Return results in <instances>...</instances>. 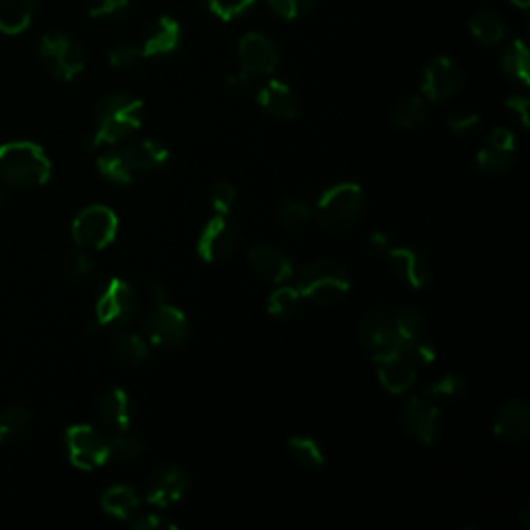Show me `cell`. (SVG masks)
<instances>
[{"label":"cell","instance_id":"obj_1","mask_svg":"<svg viewBox=\"0 0 530 530\" xmlns=\"http://www.w3.org/2000/svg\"><path fill=\"white\" fill-rule=\"evenodd\" d=\"M96 131L85 141V150L94 152L131 137L143 123V102L129 92H112L96 106Z\"/></svg>","mask_w":530,"mask_h":530},{"label":"cell","instance_id":"obj_2","mask_svg":"<svg viewBox=\"0 0 530 530\" xmlns=\"http://www.w3.org/2000/svg\"><path fill=\"white\" fill-rule=\"evenodd\" d=\"M0 176L13 187L34 189L50 181L52 164L40 145L11 141L0 145Z\"/></svg>","mask_w":530,"mask_h":530},{"label":"cell","instance_id":"obj_3","mask_svg":"<svg viewBox=\"0 0 530 530\" xmlns=\"http://www.w3.org/2000/svg\"><path fill=\"white\" fill-rule=\"evenodd\" d=\"M297 288L307 301L317 305H334L350 292V280L340 265L332 261H317L301 272Z\"/></svg>","mask_w":530,"mask_h":530},{"label":"cell","instance_id":"obj_4","mask_svg":"<svg viewBox=\"0 0 530 530\" xmlns=\"http://www.w3.org/2000/svg\"><path fill=\"white\" fill-rule=\"evenodd\" d=\"M365 210L363 189L355 183H340L321 195L317 218L328 230H344L359 222Z\"/></svg>","mask_w":530,"mask_h":530},{"label":"cell","instance_id":"obj_5","mask_svg":"<svg viewBox=\"0 0 530 530\" xmlns=\"http://www.w3.org/2000/svg\"><path fill=\"white\" fill-rule=\"evenodd\" d=\"M38 54L46 71L63 81L75 79L85 67L81 46L65 34H46L38 44Z\"/></svg>","mask_w":530,"mask_h":530},{"label":"cell","instance_id":"obj_6","mask_svg":"<svg viewBox=\"0 0 530 530\" xmlns=\"http://www.w3.org/2000/svg\"><path fill=\"white\" fill-rule=\"evenodd\" d=\"M119 232V218L106 205H90L77 214L71 226L73 241L81 249H104Z\"/></svg>","mask_w":530,"mask_h":530},{"label":"cell","instance_id":"obj_7","mask_svg":"<svg viewBox=\"0 0 530 530\" xmlns=\"http://www.w3.org/2000/svg\"><path fill=\"white\" fill-rule=\"evenodd\" d=\"M71 464L79 470H94L110 460V441L90 425H73L65 433Z\"/></svg>","mask_w":530,"mask_h":530},{"label":"cell","instance_id":"obj_8","mask_svg":"<svg viewBox=\"0 0 530 530\" xmlns=\"http://www.w3.org/2000/svg\"><path fill=\"white\" fill-rule=\"evenodd\" d=\"M359 336L363 348L369 352V357L375 363L400 355V336L396 330L394 315L369 313L361 321Z\"/></svg>","mask_w":530,"mask_h":530},{"label":"cell","instance_id":"obj_9","mask_svg":"<svg viewBox=\"0 0 530 530\" xmlns=\"http://www.w3.org/2000/svg\"><path fill=\"white\" fill-rule=\"evenodd\" d=\"M145 332L158 346H179L189 338L191 323L185 311L166 301L156 305L154 311L147 315Z\"/></svg>","mask_w":530,"mask_h":530},{"label":"cell","instance_id":"obj_10","mask_svg":"<svg viewBox=\"0 0 530 530\" xmlns=\"http://www.w3.org/2000/svg\"><path fill=\"white\" fill-rule=\"evenodd\" d=\"M137 309L133 288L119 278H112L96 303L98 326H127Z\"/></svg>","mask_w":530,"mask_h":530},{"label":"cell","instance_id":"obj_11","mask_svg":"<svg viewBox=\"0 0 530 530\" xmlns=\"http://www.w3.org/2000/svg\"><path fill=\"white\" fill-rule=\"evenodd\" d=\"M460 87H462V71L450 56H435L425 67L421 90L429 102L433 104L448 102L460 92Z\"/></svg>","mask_w":530,"mask_h":530},{"label":"cell","instance_id":"obj_12","mask_svg":"<svg viewBox=\"0 0 530 530\" xmlns=\"http://www.w3.org/2000/svg\"><path fill=\"white\" fill-rule=\"evenodd\" d=\"M239 247V228L226 216H214L199 234L197 253L203 261L218 263L228 259Z\"/></svg>","mask_w":530,"mask_h":530},{"label":"cell","instance_id":"obj_13","mask_svg":"<svg viewBox=\"0 0 530 530\" xmlns=\"http://www.w3.org/2000/svg\"><path fill=\"white\" fill-rule=\"evenodd\" d=\"M237 52L241 67L249 77H268L278 67V50L274 42L259 32L245 34Z\"/></svg>","mask_w":530,"mask_h":530},{"label":"cell","instance_id":"obj_14","mask_svg":"<svg viewBox=\"0 0 530 530\" xmlns=\"http://www.w3.org/2000/svg\"><path fill=\"white\" fill-rule=\"evenodd\" d=\"M181 23L170 15H162L145 27L141 38V58H166L181 46Z\"/></svg>","mask_w":530,"mask_h":530},{"label":"cell","instance_id":"obj_15","mask_svg":"<svg viewBox=\"0 0 530 530\" xmlns=\"http://www.w3.org/2000/svg\"><path fill=\"white\" fill-rule=\"evenodd\" d=\"M516 152H518L516 135L506 127H499L489 133L485 145L481 147V152L477 156L479 170L489 174H502L514 166Z\"/></svg>","mask_w":530,"mask_h":530},{"label":"cell","instance_id":"obj_16","mask_svg":"<svg viewBox=\"0 0 530 530\" xmlns=\"http://www.w3.org/2000/svg\"><path fill=\"white\" fill-rule=\"evenodd\" d=\"M189 487L185 470L179 466H164L150 477L145 489L147 502L158 506V508H168L176 502H181L185 497Z\"/></svg>","mask_w":530,"mask_h":530},{"label":"cell","instance_id":"obj_17","mask_svg":"<svg viewBox=\"0 0 530 530\" xmlns=\"http://www.w3.org/2000/svg\"><path fill=\"white\" fill-rule=\"evenodd\" d=\"M402 427L410 437L419 439L425 446H431L439 433V408L425 398H410L404 406Z\"/></svg>","mask_w":530,"mask_h":530},{"label":"cell","instance_id":"obj_18","mask_svg":"<svg viewBox=\"0 0 530 530\" xmlns=\"http://www.w3.org/2000/svg\"><path fill=\"white\" fill-rule=\"evenodd\" d=\"M388 261H390V268H392L394 276L398 280H402L406 286L415 288V290H421L427 286V282L431 278L429 265H427L425 257L421 253H417L415 249L390 247Z\"/></svg>","mask_w":530,"mask_h":530},{"label":"cell","instance_id":"obj_19","mask_svg":"<svg viewBox=\"0 0 530 530\" xmlns=\"http://www.w3.org/2000/svg\"><path fill=\"white\" fill-rule=\"evenodd\" d=\"M257 104L276 121H292L299 112V102L284 81L272 79L257 92Z\"/></svg>","mask_w":530,"mask_h":530},{"label":"cell","instance_id":"obj_20","mask_svg":"<svg viewBox=\"0 0 530 530\" xmlns=\"http://www.w3.org/2000/svg\"><path fill=\"white\" fill-rule=\"evenodd\" d=\"M251 270L268 282L284 284L294 276L292 261L276 247H253L249 253Z\"/></svg>","mask_w":530,"mask_h":530},{"label":"cell","instance_id":"obj_21","mask_svg":"<svg viewBox=\"0 0 530 530\" xmlns=\"http://www.w3.org/2000/svg\"><path fill=\"white\" fill-rule=\"evenodd\" d=\"M377 377H379V384L384 386L386 392L400 396L415 386L417 369L406 357L396 355V357L377 363Z\"/></svg>","mask_w":530,"mask_h":530},{"label":"cell","instance_id":"obj_22","mask_svg":"<svg viewBox=\"0 0 530 530\" xmlns=\"http://www.w3.org/2000/svg\"><path fill=\"white\" fill-rule=\"evenodd\" d=\"M123 158L129 164V168L133 170V174H141V172H156L162 166H166L168 162V150L166 145H162L156 139H143L137 141L129 147H125Z\"/></svg>","mask_w":530,"mask_h":530},{"label":"cell","instance_id":"obj_23","mask_svg":"<svg viewBox=\"0 0 530 530\" xmlns=\"http://www.w3.org/2000/svg\"><path fill=\"white\" fill-rule=\"evenodd\" d=\"M98 410H100V419L102 423L116 431V433H127L129 427H131V400H129V394L121 388L116 390H110L108 394L102 396L100 404H98Z\"/></svg>","mask_w":530,"mask_h":530},{"label":"cell","instance_id":"obj_24","mask_svg":"<svg viewBox=\"0 0 530 530\" xmlns=\"http://www.w3.org/2000/svg\"><path fill=\"white\" fill-rule=\"evenodd\" d=\"M495 435L506 441H518L526 437L530 429V408L524 402H508L495 419Z\"/></svg>","mask_w":530,"mask_h":530},{"label":"cell","instance_id":"obj_25","mask_svg":"<svg viewBox=\"0 0 530 530\" xmlns=\"http://www.w3.org/2000/svg\"><path fill=\"white\" fill-rule=\"evenodd\" d=\"M141 497L129 485H112L102 495V510L116 520H131L139 514Z\"/></svg>","mask_w":530,"mask_h":530},{"label":"cell","instance_id":"obj_26","mask_svg":"<svg viewBox=\"0 0 530 530\" xmlns=\"http://www.w3.org/2000/svg\"><path fill=\"white\" fill-rule=\"evenodd\" d=\"M36 13V0H0V32L17 36L29 27Z\"/></svg>","mask_w":530,"mask_h":530},{"label":"cell","instance_id":"obj_27","mask_svg":"<svg viewBox=\"0 0 530 530\" xmlns=\"http://www.w3.org/2000/svg\"><path fill=\"white\" fill-rule=\"evenodd\" d=\"M468 27H470V34H473V38L485 46L499 44L506 36V25H504L502 17H497L491 11L475 13L473 19H470Z\"/></svg>","mask_w":530,"mask_h":530},{"label":"cell","instance_id":"obj_28","mask_svg":"<svg viewBox=\"0 0 530 530\" xmlns=\"http://www.w3.org/2000/svg\"><path fill=\"white\" fill-rule=\"evenodd\" d=\"M502 71L522 83V85H528V79H530V54H528V48L524 44V40H514L508 44V48L504 50L502 54Z\"/></svg>","mask_w":530,"mask_h":530},{"label":"cell","instance_id":"obj_29","mask_svg":"<svg viewBox=\"0 0 530 530\" xmlns=\"http://www.w3.org/2000/svg\"><path fill=\"white\" fill-rule=\"evenodd\" d=\"M112 352L127 365H141L150 357V346L133 332H119L112 338Z\"/></svg>","mask_w":530,"mask_h":530},{"label":"cell","instance_id":"obj_30","mask_svg":"<svg viewBox=\"0 0 530 530\" xmlns=\"http://www.w3.org/2000/svg\"><path fill=\"white\" fill-rule=\"evenodd\" d=\"M303 294L299 292V288H292V286H280L276 288L270 299H268V311L272 317L276 319H290L299 313L301 305H303Z\"/></svg>","mask_w":530,"mask_h":530},{"label":"cell","instance_id":"obj_31","mask_svg":"<svg viewBox=\"0 0 530 530\" xmlns=\"http://www.w3.org/2000/svg\"><path fill=\"white\" fill-rule=\"evenodd\" d=\"M288 450H290L292 458L297 460L303 468L319 470L323 464H326V456H323V450L319 448L317 441L311 439V437H303V435L290 437Z\"/></svg>","mask_w":530,"mask_h":530},{"label":"cell","instance_id":"obj_32","mask_svg":"<svg viewBox=\"0 0 530 530\" xmlns=\"http://www.w3.org/2000/svg\"><path fill=\"white\" fill-rule=\"evenodd\" d=\"M98 170L100 174L104 176L106 181L114 183V185H131L133 179H135V174L133 170L129 168V164L125 162L123 158V152L119 150H112V152H106L98 158Z\"/></svg>","mask_w":530,"mask_h":530},{"label":"cell","instance_id":"obj_33","mask_svg":"<svg viewBox=\"0 0 530 530\" xmlns=\"http://www.w3.org/2000/svg\"><path fill=\"white\" fill-rule=\"evenodd\" d=\"M29 425H32V415L25 408L13 406L0 412V444H9V441L21 437Z\"/></svg>","mask_w":530,"mask_h":530},{"label":"cell","instance_id":"obj_34","mask_svg":"<svg viewBox=\"0 0 530 530\" xmlns=\"http://www.w3.org/2000/svg\"><path fill=\"white\" fill-rule=\"evenodd\" d=\"M425 119V100L419 96L404 98L392 114V121L400 129H415Z\"/></svg>","mask_w":530,"mask_h":530},{"label":"cell","instance_id":"obj_35","mask_svg":"<svg viewBox=\"0 0 530 530\" xmlns=\"http://www.w3.org/2000/svg\"><path fill=\"white\" fill-rule=\"evenodd\" d=\"M396 330L400 336V344L406 340H415L425 336V317L419 311L404 309L398 315H394Z\"/></svg>","mask_w":530,"mask_h":530},{"label":"cell","instance_id":"obj_36","mask_svg":"<svg viewBox=\"0 0 530 530\" xmlns=\"http://www.w3.org/2000/svg\"><path fill=\"white\" fill-rule=\"evenodd\" d=\"M400 355L406 357L412 365H429L437 359V350L431 342L425 340V336L406 340L400 344Z\"/></svg>","mask_w":530,"mask_h":530},{"label":"cell","instance_id":"obj_37","mask_svg":"<svg viewBox=\"0 0 530 530\" xmlns=\"http://www.w3.org/2000/svg\"><path fill=\"white\" fill-rule=\"evenodd\" d=\"M311 220V210L309 205L303 201H286L280 210V224L290 230L297 232L305 228V224Z\"/></svg>","mask_w":530,"mask_h":530},{"label":"cell","instance_id":"obj_38","mask_svg":"<svg viewBox=\"0 0 530 530\" xmlns=\"http://www.w3.org/2000/svg\"><path fill=\"white\" fill-rule=\"evenodd\" d=\"M210 203L216 216H228L234 210V205H237V189L228 181L216 183L210 193Z\"/></svg>","mask_w":530,"mask_h":530},{"label":"cell","instance_id":"obj_39","mask_svg":"<svg viewBox=\"0 0 530 530\" xmlns=\"http://www.w3.org/2000/svg\"><path fill=\"white\" fill-rule=\"evenodd\" d=\"M317 0H268V7L282 19L294 21L309 15Z\"/></svg>","mask_w":530,"mask_h":530},{"label":"cell","instance_id":"obj_40","mask_svg":"<svg viewBox=\"0 0 530 530\" xmlns=\"http://www.w3.org/2000/svg\"><path fill=\"white\" fill-rule=\"evenodd\" d=\"M143 454L141 441L135 437H129L127 433H119L114 439H110V458H119L123 462H133Z\"/></svg>","mask_w":530,"mask_h":530},{"label":"cell","instance_id":"obj_41","mask_svg":"<svg viewBox=\"0 0 530 530\" xmlns=\"http://www.w3.org/2000/svg\"><path fill=\"white\" fill-rule=\"evenodd\" d=\"M257 0H208L210 11L222 19V21H232L247 13Z\"/></svg>","mask_w":530,"mask_h":530},{"label":"cell","instance_id":"obj_42","mask_svg":"<svg viewBox=\"0 0 530 530\" xmlns=\"http://www.w3.org/2000/svg\"><path fill=\"white\" fill-rule=\"evenodd\" d=\"M427 392H429V396H435V398L456 400V398H462L466 394V381L462 377L450 373V375H444L441 379H437Z\"/></svg>","mask_w":530,"mask_h":530},{"label":"cell","instance_id":"obj_43","mask_svg":"<svg viewBox=\"0 0 530 530\" xmlns=\"http://www.w3.org/2000/svg\"><path fill=\"white\" fill-rule=\"evenodd\" d=\"M131 0H90V13L92 19H114L127 13Z\"/></svg>","mask_w":530,"mask_h":530},{"label":"cell","instance_id":"obj_44","mask_svg":"<svg viewBox=\"0 0 530 530\" xmlns=\"http://www.w3.org/2000/svg\"><path fill=\"white\" fill-rule=\"evenodd\" d=\"M141 61V50L137 46H116L110 52V65L114 69H131Z\"/></svg>","mask_w":530,"mask_h":530},{"label":"cell","instance_id":"obj_45","mask_svg":"<svg viewBox=\"0 0 530 530\" xmlns=\"http://www.w3.org/2000/svg\"><path fill=\"white\" fill-rule=\"evenodd\" d=\"M481 121V116L473 110H460V112H454L450 116V121H448V127L452 129V133L456 135H466L473 131Z\"/></svg>","mask_w":530,"mask_h":530},{"label":"cell","instance_id":"obj_46","mask_svg":"<svg viewBox=\"0 0 530 530\" xmlns=\"http://www.w3.org/2000/svg\"><path fill=\"white\" fill-rule=\"evenodd\" d=\"M129 522L135 530H166V528L174 530L176 528V524H172L168 518L154 514V512L152 514H135Z\"/></svg>","mask_w":530,"mask_h":530},{"label":"cell","instance_id":"obj_47","mask_svg":"<svg viewBox=\"0 0 530 530\" xmlns=\"http://www.w3.org/2000/svg\"><path fill=\"white\" fill-rule=\"evenodd\" d=\"M67 272L73 280H85L90 278L94 272V261L87 253H75L69 263H67Z\"/></svg>","mask_w":530,"mask_h":530},{"label":"cell","instance_id":"obj_48","mask_svg":"<svg viewBox=\"0 0 530 530\" xmlns=\"http://www.w3.org/2000/svg\"><path fill=\"white\" fill-rule=\"evenodd\" d=\"M508 108L518 116V121L522 123V127H528V112H530V102L524 96H516L508 100Z\"/></svg>","mask_w":530,"mask_h":530},{"label":"cell","instance_id":"obj_49","mask_svg":"<svg viewBox=\"0 0 530 530\" xmlns=\"http://www.w3.org/2000/svg\"><path fill=\"white\" fill-rule=\"evenodd\" d=\"M249 85H251V77L245 71H241L237 75H232L228 79V87H230V90L234 94H245V92H249Z\"/></svg>","mask_w":530,"mask_h":530},{"label":"cell","instance_id":"obj_50","mask_svg":"<svg viewBox=\"0 0 530 530\" xmlns=\"http://www.w3.org/2000/svg\"><path fill=\"white\" fill-rule=\"evenodd\" d=\"M369 249L373 253H388L390 251V239L384 232H373L369 237Z\"/></svg>","mask_w":530,"mask_h":530},{"label":"cell","instance_id":"obj_51","mask_svg":"<svg viewBox=\"0 0 530 530\" xmlns=\"http://www.w3.org/2000/svg\"><path fill=\"white\" fill-rule=\"evenodd\" d=\"M150 294L154 297V303H156V305L168 301V292H166V288H162L160 284H152V286H150Z\"/></svg>","mask_w":530,"mask_h":530},{"label":"cell","instance_id":"obj_52","mask_svg":"<svg viewBox=\"0 0 530 530\" xmlns=\"http://www.w3.org/2000/svg\"><path fill=\"white\" fill-rule=\"evenodd\" d=\"M508 3H512L514 7H518V9L526 11V9H528V5H530V0H508Z\"/></svg>","mask_w":530,"mask_h":530},{"label":"cell","instance_id":"obj_53","mask_svg":"<svg viewBox=\"0 0 530 530\" xmlns=\"http://www.w3.org/2000/svg\"><path fill=\"white\" fill-rule=\"evenodd\" d=\"M0 205H3V195H0Z\"/></svg>","mask_w":530,"mask_h":530}]
</instances>
